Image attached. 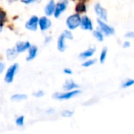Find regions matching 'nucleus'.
I'll list each match as a JSON object with an SVG mask.
<instances>
[{
	"mask_svg": "<svg viewBox=\"0 0 134 134\" xmlns=\"http://www.w3.org/2000/svg\"><path fill=\"white\" fill-rule=\"evenodd\" d=\"M38 24L42 31H46L51 26V21L46 16H42L38 20Z\"/></svg>",
	"mask_w": 134,
	"mask_h": 134,
	"instance_id": "9d476101",
	"label": "nucleus"
},
{
	"mask_svg": "<svg viewBox=\"0 0 134 134\" xmlns=\"http://www.w3.org/2000/svg\"><path fill=\"white\" fill-rule=\"evenodd\" d=\"M2 24L0 23V32L2 31Z\"/></svg>",
	"mask_w": 134,
	"mask_h": 134,
	"instance_id": "473e14b6",
	"label": "nucleus"
},
{
	"mask_svg": "<svg viewBox=\"0 0 134 134\" xmlns=\"http://www.w3.org/2000/svg\"><path fill=\"white\" fill-rule=\"evenodd\" d=\"M107 54H108V48L107 47H104L101 50V53L100 54V63L101 64H103L105 60H106V58H107Z\"/></svg>",
	"mask_w": 134,
	"mask_h": 134,
	"instance_id": "a211bd4d",
	"label": "nucleus"
},
{
	"mask_svg": "<svg viewBox=\"0 0 134 134\" xmlns=\"http://www.w3.org/2000/svg\"><path fill=\"white\" fill-rule=\"evenodd\" d=\"M65 39H67V38L64 36V35L62 33L60 35V37L58 38V41H57V49L60 52H64L66 48H67L66 43H65Z\"/></svg>",
	"mask_w": 134,
	"mask_h": 134,
	"instance_id": "ddd939ff",
	"label": "nucleus"
},
{
	"mask_svg": "<svg viewBox=\"0 0 134 134\" xmlns=\"http://www.w3.org/2000/svg\"><path fill=\"white\" fill-rule=\"evenodd\" d=\"M67 6H68V2H65V1L58 2L56 5V7H55V11H54V13H53L54 16L56 18H58L66 10Z\"/></svg>",
	"mask_w": 134,
	"mask_h": 134,
	"instance_id": "6e6552de",
	"label": "nucleus"
},
{
	"mask_svg": "<svg viewBox=\"0 0 134 134\" xmlns=\"http://www.w3.org/2000/svg\"><path fill=\"white\" fill-rule=\"evenodd\" d=\"M74 112L71 111H69V110H65L62 112V116L64 117H66V118H68V117H71L73 115Z\"/></svg>",
	"mask_w": 134,
	"mask_h": 134,
	"instance_id": "393cba45",
	"label": "nucleus"
},
{
	"mask_svg": "<svg viewBox=\"0 0 134 134\" xmlns=\"http://www.w3.org/2000/svg\"><path fill=\"white\" fill-rule=\"evenodd\" d=\"M81 93H82L81 90L76 89V90H70L68 92L63 93H56V94L53 95V97L56 98V99H57V100H69L71 98H73V97L79 95Z\"/></svg>",
	"mask_w": 134,
	"mask_h": 134,
	"instance_id": "7ed1b4c3",
	"label": "nucleus"
},
{
	"mask_svg": "<svg viewBox=\"0 0 134 134\" xmlns=\"http://www.w3.org/2000/svg\"><path fill=\"white\" fill-rule=\"evenodd\" d=\"M96 52V48L95 47H90L89 49H87L86 50L82 52L79 54V58L81 60H85V59H88L90 58L93 56V54Z\"/></svg>",
	"mask_w": 134,
	"mask_h": 134,
	"instance_id": "1a4fd4ad",
	"label": "nucleus"
},
{
	"mask_svg": "<svg viewBox=\"0 0 134 134\" xmlns=\"http://www.w3.org/2000/svg\"><path fill=\"white\" fill-rule=\"evenodd\" d=\"M11 99L13 100H14V101H20V100L27 99V95H24V94H15L11 97Z\"/></svg>",
	"mask_w": 134,
	"mask_h": 134,
	"instance_id": "aec40b11",
	"label": "nucleus"
},
{
	"mask_svg": "<svg viewBox=\"0 0 134 134\" xmlns=\"http://www.w3.org/2000/svg\"><path fill=\"white\" fill-rule=\"evenodd\" d=\"M33 95H34L35 97H43L44 92L42 91V90H38V91H37L36 93H34Z\"/></svg>",
	"mask_w": 134,
	"mask_h": 134,
	"instance_id": "bb28decb",
	"label": "nucleus"
},
{
	"mask_svg": "<svg viewBox=\"0 0 134 134\" xmlns=\"http://www.w3.org/2000/svg\"><path fill=\"white\" fill-rule=\"evenodd\" d=\"M63 34L64 35V36L66 37L67 39H70V40H72L73 39V35L71 33V30H69V29L68 30H65L63 32Z\"/></svg>",
	"mask_w": 134,
	"mask_h": 134,
	"instance_id": "5701e85b",
	"label": "nucleus"
},
{
	"mask_svg": "<svg viewBox=\"0 0 134 134\" xmlns=\"http://www.w3.org/2000/svg\"><path fill=\"white\" fill-rule=\"evenodd\" d=\"M79 86L77 83H75L72 79L67 80L64 82V86H63V89L65 90H68V91L76 90V89H79Z\"/></svg>",
	"mask_w": 134,
	"mask_h": 134,
	"instance_id": "9b49d317",
	"label": "nucleus"
},
{
	"mask_svg": "<svg viewBox=\"0 0 134 134\" xmlns=\"http://www.w3.org/2000/svg\"><path fill=\"white\" fill-rule=\"evenodd\" d=\"M5 16H6L5 13L4 11H2V9H0V23H2L5 20Z\"/></svg>",
	"mask_w": 134,
	"mask_h": 134,
	"instance_id": "a878e982",
	"label": "nucleus"
},
{
	"mask_svg": "<svg viewBox=\"0 0 134 134\" xmlns=\"http://www.w3.org/2000/svg\"><path fill=\"white\" fill-rule=\"evenodd\" d=\"M22 2H24V3H25V4H29V3H31V2H33L35 0H20Z\"/></svg>",
	"mask_w": 134,
	"mask_h": 134,
	"instance_id": "7c9ffc66",
	"label": "nucleus"
},
{
	"mask_svg": "<svg viewBox=\"0 0 134 134\" xmlns=\"http://www.w3.org/2000/svg\"><path fill=\"white\" fill-rule=\"evenodd\" d=\"M80 27L82 30H85V31H93V22H92L91 19L86 15H84L82 16Z\"/></svg>",
	"mask_w": 134,
	"mask_h": 134,
	"instance_id": "423d86ee",
	"label": "nucleus"
},
{
	"mask_svg": "<svg viewBox=\"0 0 134 134\" xmlns=\"http://www.w3.org/2000/svg\"><path fill=\"white\" fill-rule=\"evenodd\" d=\"M133 85H134V79H128V80L125 81V82L122 83V88H124V89H126V88H128V87L132 86Z\"/></svg>",
	"mask_w": 134,
	"mask_h": 134,
	"instance_id": "4be33fe9",
	"label": "nucleus"
},
{
	"mask_svg": "<svg viewBox=\"0 0 134 134\" xmlns=\"http://www.w3.org/2000/svg\"><path fill=\"white\" fill-rule=\"evenodd\" d=\"M64 72L67 75H71L72 74V71L70 68H65L64 69Z\"/></svg>",
	"mask_w": 134,
	"mask_h": 134,
	"instance_id": "c756f323",
	"label": "nucleus"
},
{
	"mask_svg": "<svg viewBox=\"0 0 134 134\" xmlns=\"http://www.w3.org/2000/svg\"><path fill=\"white\" fill-rule=\"evenodd\" d=\"M96 62H97V60H96V59H88L87 60H86V61L82 64V66L85 67V68H89V67H90V66L94 65Z\"/></svg>",
	"mask_w": 134,
	"mask_h": 134,
	"instance_id": "412c9836",
	"label": "nucleus"
},
{
	"mask_svg": "<svg viewBox=\"0 0 134 134\" xmlns=\"http://www.w3.org/2000/svg\"><path fill=\"white\" fill-rule=\"evenodd\" d=\"M76 12L78 13H85L86 11V5L84 3V2H79L77 5H76V9H75Z\"/></svg>",
	"mask_w": 134,
	"mask_h": 134,
	"instance_id": "6ab92c4d",
	"label": "nucleus"
},
{
	"mask_svg": "<svg viewBox=\"0 0 134 134\" xmlns=\"http://www.w3.org/2000/svg\"><path fill=\"white\" fill-rule=\"evenodd\" d=\"M31 47V44L28 42H21L16 44V50L18 53H22Z\"/></svg>",
	"mask_w": 134,
	"mask_h": 134,
	"instance_id": "4468645a",
	"label": "nucleus"
},
{
	"mask_svg": "<svg viewBox=\"0 0 134 134\" xmlns=\"http://www.w3.org/2000/svg\"><path fill=\"white\" fill-rule=\"evenodd\" d=\"M37 53H38V48H37V46H31L29 48V53H28V57H27V61H30V60H33L36 57Z\"/></svg>",
	"mask_w": 134,
	"mask_h": 134,
	"instance_id": "2eb2a0df",
	"label": "nucleus"
},
{
	"mask_svg": "<svg viewBox=\"0 0 134 134\" xmlns=\"http://www.w3.org/2000/svg\"><path fill=\"white\" fill-rule=\"evenodd\" d=\"M94 11L96 13V14L98 16V18L107 21L108 20V11L105 8H104L100 3L97 2L94 5Z\"/></svg>",
	"mask_w": 134,
	"mask_h": 134,
	"instance_id": "20e7f679",
	"label": "nucleus"
},
{
	"mask_svg": "<svg viewBox=\"0 0 134 134\" xmlns=\"http://www.w3.org/2000/svg\"><path fill=\"white\" fill-rule=\"evenodd\" d=\"M81 19L82 16H80L79 13H78L69 16L66 20V24L68 29L72 31L79 27L81 24Z\"/></svg>",
	"mask_w": 134,
	"mask_h": 134,
	"instance_id": "f257e3e1",
	"label": "nucleus"
},
{
	"mask_svg": "<svg viewBox=\"0 0 134 134\" xmlns=\"http://www.w3.org/2000/svg\"><path fill=\"white\" fill-rule=\"evenodd\" d=\"M126 38H134V32L133 31H129L125 35Z\"/></svg>",
	"mask_w": 134,
	"mask_h": 134,
	"instance_id": "cd10ccee",
	"label": "nucleus"
},
{
	"mask_svg": "<svg viewBox=\"0 0 134 134\" xmlns=\"http://www.w3.org/2000/svg\"><path fill=\"white\" fill-rule=\"evenodd\" d=\"M93 36L99 41V42H103L104 38V35L100 30H95L93 32Z\"/></svg>",
	"mask_w": 134,
	"mask_h": 134,
	"instance_id": "f3484780",
	"label": "nucleus"
},
{
	"mask_svg": "<svg viewBox=\"0 0 134 134\" xmlns=\"http://www.w3.org/2000/svg\"><path fill=\"white\" fill-rule=\"evenodd\" d=\"M24 116H19L16 119V124L18 126H23L24 125Z\"/></svg>",
	"mask_w": 134,
	"mask_h": 134,
	"instance_id": "b1692460",
	"label": "nucleus"
},
{
	"mask_svg": "<svg viewBox=\"0 0 134 134\" xmlns=\"http://www.w3.org/2000/svg\"><path fill=\"white\" fill-rule=\"evenodd\" d=\"M55 7H56V4L54 0H50L48 4L46 5V6L45 7V13L46 16H52L54 13L55 11Z\"/></svg>",
	"mask_w": 134,
	"mask_h": 134,
	"instance_id": "f8f14e48",
	"label": "nucleus"
},
{
	"mask_svg": "<svg viewBox=\"0 0 134 134\" xmlns=\"http://www.w3.org/2000/svg\"><path fill=\"white\" fill-rule=\"evenodd\" d=\"M18 53H19L17 52L16 49H7V51H6V56H7L8 60H9L15 59V58L17 57Z\"/></svg>",
	"mask_w": 134,
	"mask_h": 134,
	"instance_id": "dca6fc26",
	"label": "nucleus"
},
{
	"mask_svg": "<svg viewBox=\"0 0 134 134\" xmlns=\"http://www.w3.org/2000/svg\"><path fill=\"white\" fill-rule=\"evenodd\" d=\"M17 69H18V64H14L13 65H12L11 67L9 68V69L7 70L6 74L5 75V81L7 83H11L13 81L14 75H15Z\"/></svg>",
	"mask_w": 134,
	"mask_h": 134,
	"instance_id": "39448f33",
	"label": "nucleus"
},
{
	"mask_svg": "<svg viewBox=\"0 0 134 134\" xmlns=\"http://www.w3.org/2000/svg\"><path fill=\"white\" fill-rule=\"evenodd\" d=\"M4 68H5V65H4V64L0 62V74L3 71Z\"/></svg>",
	"mask_w": 134,
	"mask_h": 134,
	"instance_id": "2f4dec72",
	"label": "nucleus"
},
{
	"mask_svg": "<svg viewBox=\"0 0 134 134\" xmlns=\"http://www.w3.org/2000/svg\"><path fill=\"white\" fill-rule=\"evenodd\" d=\"M38 20H39V19L38 18V16H33L31 17V18L29 19V20L26 23L25 27H26L27 30H30V31H36L37 28H38Z\"/></svg>",
	"mask_w": 134,
	"mask_h": 134,
	"instance_id": "0eeeda50",
	"label": "nucleus"
},
{
	"mask_svg": "<svg viewBox=\"0 0 134 134\" xmlns=\"http://www.w3.org/2000/svg\"><path fill=\"white\" fill-rule=\"evenodd\" d=\"M130 42H129V41H125L124 42H123V44H122V46H123V48H125V49H126V48H129L130 46Z\"/></svg>",
	"mask_w": 134,
	"mask_h": 134,
	"instance_id": "c85d7f7f",
	"label": "nucleus"
},
{
	"mask_svg": "<svg viewBox=\"0 0 134 134\" xmlns=\"http://www.w3.org/2000/svg\"><path fill=\"white\" fill-rule=\"evenodd\" d=\"M97 21L98 26L100 27V30L104 33V35L111 36V35H113L115 34V31L114 27H112L111 26L108 24L104 20H103L100 18H97Z\"/></svg>",
	"mask_w": 134,
	"mask_h": 134,
	"instance_id": "f03ea898",
	"label": "nucleus"
}]
</instances>
